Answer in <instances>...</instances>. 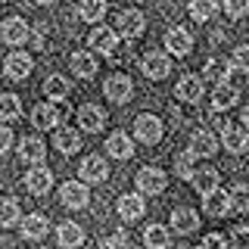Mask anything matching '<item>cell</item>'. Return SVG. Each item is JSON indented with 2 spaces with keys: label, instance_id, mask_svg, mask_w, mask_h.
<instances>
[{
  "label": "cell",
  "instance_id": "cell-46",
  "mask_svg": "<svg viewBox=\"0 0 249 249\" xmlns=\"http://www.w3.org/2000/svg\"><path fill=\"white\" fill-rule=\"evenodd\" d=\"M0 3H6V0H0Z\"/></svg>",
  "mask_w": 249,
  "mask_h": 249
},
{
  "label": "cell",
  "instance_id": "cell-20",
  "mask_svg": "<svg viewBox=\"0 0 249 249\" xmlns=\"http://www.w3.org/2000/svg\"><path fill=\"white\" fill-rule=\"evenodd\" d=\"M56 240H59L62 249H78V246L84 243V228H81V224H75V221H62L59 231H56Z\"/></svg>",
  "mask_w": 249,
  "mask_h": 249
},
{
  "label": "cell",
  "instance_id": "cell-21",
  "mask_svg": "<svg viewBox=\"0 0 249 249\" xmlns=\"http://www.w3.org/2000/svg\"><path fill=\"white\" fill-rule=\"evenodd\" d=\"M106 153L112 156V159H131V156H134V143H131V137L124 134V131H115V134H109V140H106Z\"/></svg>",
  "mask_w": 249,
  "mask_h": 249
},
{
  "label": "cell",
  "instance_id": "cell-23",
  "mask_svg": "<svg viewBox=\"0 0 249 249\" xmlns=\"http://www.w3.org/2000/svg\"><path fill=\"white\" fill-rule=\"evenodd\" d=\"M190 153L193 156H215L218 153V137L212 131H196L190 137Z\"/></svg>",
  "mask_w": 249,
  "mask_h": 249
},
{
  "label": "cell",
  "instance_id": "cell-24",
  "mask_svg": "<svg viewBox=\"0 0 249 249\" xmlns=\"http://www.w3.org/2000/svg\"><path fill=\"white\" fill-rule=\"evenodd\" d=\"M218 184H221V175H218L215 168H199L196 178H193V187H196V193H199L202 199H206L209 193H215Z\"/></svg>",
  "mask_w": 249,
  "mask_h": 249
},
{
  "label": "cell",
  "instance_id": "cell-11",
  "mask_svg": "<svg viewBox=\"0 0 249 249\" xmlns=\"http://www.w3.org/2000/svg\"><path fill=\"white\" fill-rule=\"evenodd\" d=\"M221 143L231 153H246L249 150V128L240 124H221Z\"/></svg>",
  "mask_w": 249,
  "mask_h": 249
},
{
  "label": "cell",
  "instance_id": "cell-10",
  "mask_svg": "<svg viewBox=\"0 0 249 249\" xmlns=\"http://www.w3.org/2000/svg\"><path fill=\"white\" fill-rule=\"evenodd\" d=\"M19 159L25 162V165H44V159H47V143L41 137H22V143H19Z\"/></svg>",
  "mask_w": 249,
  "mask_h": 249
},
{
  "label": "cell",
  "instance_id": "cell-38",
  "mask_svg": "<svg viewBox=\"0 0 249 249\" xmlns=\"http://www.w3.org/2000/svg\"><path fill=\"white\" fill-rule=\"evenodd\" d=\"M100 249H131V240H128L124 231H115V233H109V237L100 240Z\"/></svg>",
  "mask_w": 249,
  "mask_h": 249
},
{
  "label": "cell",
  "instance_id": "cell-2",
  "mask_svg": "<svg viewBox=\"0 0 249 249\" xmlns=\"http://www.w3.org/2000/svg\"><path fill=\"white\" fill-rule=\"evenodd\" d=\"M168 187V178H165V171L162 168H140L137 171V190H140V196H156V193H162Z\"/></svg>",
  "mask_w": 249,
  "mask_h": 249
},
{
  "label": "cell",
  "instance_id": "cell-16",
  "mask_svg": "<svg viewBox=\"0 0 249 249\" xmlns=\"http://www.w3.org/2000/svg\"><path fill=\"white\" fill-rule=\"evenodd\" d=\"M115 25H119V35L131 41V37L143 35V25H146V19H143V13H140V10H124V13H119Z\"/></svg>",
  "mask_w": 249,
  "mask_h": 249
},
{
  "label": "cell",
  "instance_id": "cell-18",
  "mask_svg": "<svg viewBox=\"0 0 249 249\" xmlns=\"http://www.w3.org/2000/svg\"><path fill=\"white\" fill-rule=\"evenodd\" d=\"M175 97L184 103H199L202 100V78L199 75H184L175 88Z\"/></svg>",
  "mask_w": 249,
  "mask_h": 249
},
{
  "label": "cell",
  "instance_id": "cell-33",
  "mask_svg": "<svg viewBox=\"0 0 249 249\" xmlns=\"http://www.w3.org/2000/svg\"><path fill=\"white\" fill-rule=\"evenodd\" d=\"M78 16H81L84 22H93V25H97V22L106 16V0H81Z\"/></svg>",
  "mask_w": 249,
  "mask_h": 249
},
{
  "label": "cell",
  "instance_id": "cell-43",
  "mask_svg": "<svg viewBox=\"0 0 249 249\" xmlns=\"http://www.w3.org/2000/svg\"><path fill=\"white\" fill-rule=\"evenodd\" d=\"M10 143H13V131H10V124H0V156L10 150Z\"/></svg>",
  "mask_w": 249,
  "mask_h": 249
},
{
  "label": "cell",
  "instance_id": "cell-25",
  "mask_svg": "<svg viewBox=\"0 0 249 249\" xmlns=\"http://www.w3.org/2000/svg\"><path fill=\"white\" fill-rule=\"evenodd\" d=\"M72 72L78 78H93V75H97V56H93L90 50L72 53Z\"/></svg>",
  "mask_w": 249,
  "mask_h": 249
},
{
  "label": "cell",
  "instance_id": "cell-36",
  "mask_svg": "<svg viewBox=\"0 0 249 249\" xmlns=\"http://www.w3.org/2000/svg\"><path fill=\"white\" fill-rule=\"evenodd\" d=\"M231 209L233 212H249V187L246 184H237L231 190Z\"/></svg>",
  "mask_w": 249,
  "mask_h": 249
},
{
  "label": "cell",
  "instance_id": "cell-3",
  "mask_svg": "<svg viewBox=\"0 0 249 249\" xmlns=\"http://www.w3.org/2000/svg\"><path fill=\"white\" fill-rule=\"evenodd\" d=\"M28 37H31V25H25V19L10 16V19L0 22V41H3V44L19 47V44H25Z\"/></svg>",
  "mask_w": 249,
  "mask_h": 249
},
{
  "label": "cell",
  "instance_id": "cell-22",
  "mask_svg": "<svg viewBox=\"0 0 249 249\" xmlns=\"http://www.w3.org/2000/svg\"><path fill=\"white\" fill-rule=\"evenodd\" d=\"M202 209H206L209 218H224L231 212V193H224V190L209 193V196L202 199Z\"/></svg>",
  "mask_w": 249,
  "mask_h": 249
},
{
  "label": "cell",
  "instance_id": "cell-6",
  "mask_svg": "<svg viewBox=\"0 0 249 249\" xmlns=\"http://www.w3.org/2000/svg\"><path fill=\"white\" fill-rule=\"evenodd\" d=\"M59 199H62V206H69V209H84L90 202V190H88L84 181H66L59 187Z\"/></svg>",
  "mask_w": 249,
  "mask_h": 249
},
{
  "label": "cell",
  "instance_id": "cell-39",
  "mask_svg": "<svg viewBox=\"0 0 249 249\" xmlns=\"http://www.w3.org/2000/svg\"><path fill=\"white\" fill-rule=\"evenodd\" d=\"M231 72V62H224V59H209L206 62V78H212V81L221 84V78Z\"/></svg>",
  "mask_w": 249,
  "mask_h": 249
},
{
  "label": "cell",
  "instance_id": "cell-14",
  "mask_svg": "<svg viewBox=\"0 0 249 249\" xmlns=\"http://www.w3.org/2000/svg\"><path fill=\"white\" fill-rule=\"evenodd\" d=\"M165 50H168V53H175V56H187V53L193 50V37H190V31L181 28V25L168 28V31H165Z\"/></svg>",
  "mask_w": 249,
  "mask_h": 249
},
{
  "label": "cell",
  "instance_id": "cell-41",
  "mask_svg": "<svg viewBox=\"0 0 249 249\" xmlns=\"http://www.w3.org/2000/svg\"><path fill=\"white\" fill-rule=\"evenodd\" d=\"M224 13L231 19H240V16L249 13V0H224Z\"/></svg>",
  "mask_w": 249,
  "mask_h": 249
},
{
  "label": "cell",
  "instance_id": "cell-19",
  "mask_svg": "<svg viewBox=\"0 0 249 249\" xmlns=\"http://www.w3.org/2000/svg\"><path fill=\"white\" fill-rule=\"evenodd\" d=\"M237 100H240V90L233 88L231 81H221V84L212 90V109H215V112H224V109L237 106Z\"/></svg>",
  "mask_w": 249,
  "mask_h": 249
},
{
  "label": "cell",
  "instance_id": "cell-30",
  "mask_svg": "<svg viewBox=\"0 0 249 249\" xmlns=\"http://www.w3.org/2000/svg\"><path fill=\"white\" fill-rule=\"evenodd\" d=\"M218 16V0H190V19L193 22H212Z\"/></svg>",
  "mask_w": 249,
  "mask_h": 249
},
{
  "label": "cell",
  "instance_id": "cell-37",
  "mask_svg": "<svg viewBox=\"0 0 249 249\" xmlns=\"http://www.w3.org/2000/svg\"><path fill=\"white\" fill-rule=\"evenodd\" d=\"M231 69L233 72H246L249 75V44H240L231 56Z\"/></svg>",
  "mask_w": 249,
  "mask_h": 249
},
{
  "label": "cell",
  "instance_id": "cell-34",
  "mask_svg": "<svg viewBox=\"0 0 249 249\" xmlns=\"http://www.w3.org/2000/svg\"><path fill=\"white\" fill-rule=\"evenodd\" d=\"M22 115V103L16 93H0V122H13Z\"/></svg>",
  "mask_w": 249,
  "mask_h": 249
},
{
  "label": "cell",
  "instance_id": "cell-42",
  "mask_svg": "<svg viewBox=\"0 0 249 249\" xmlns=\"http://www.w3.org/2000/svg\"><path fill=\"white\" fill-rule=\"evenodd\" d=\"M231 249H249V228H233L231 231Z\"/></svg>",
  "mask_w": 249,
  "mask_h": 249
},
{
  "label": "cell",
  "instance_id": "cell-26",
  "mask_svg": "<svg viewBox=\"0 0 249 249\" xmlns=\"http://www.w3.org/2000/svg\"><path fill=\"white\" fill-rule=\"evenodd\" d=\"M171 224H175L178 233H193V231H196V224H199V215L193 212V209L181 206V209H175V212H171Z\"/></svg>",
  "mask_w": 249,
  "mask_h": 249
},
{
  "label": "cell",
  "instance_id": "cell-8",
  "mask_svg": "<svg viewBox=\"0 0 249 249\" xmlns=\"http://www.w3.org/2000/svg\"><path fill=\"white\" fill-rule=\"evenodd\" d=\"M78 124H81V131H88V134H97V131L106 128V112L97 103H84L78 109Z\"/></svg>",
  "mask_w": 249,
  "mask_h": 249
},
{
  "label": "cell",
  "instance_id": "cell-27",
  "mask_svg": "<svg viewBox=\"0 0 249 249\" xmlns=\"http://www.w3.org/2000/svg\"><path fill=\"white\" fill-rule=\"evenodd\" d=\"M47 231H50V224H47V218L41 212H31L22 221V237H28V240H41Z\"/></svg>",
  "mask_w": 249,
  "mask_h": 249
},
{
  "label": "cell",
  "instance_id": "cell-13",
  "mask_svg": "<svg viewBox=\"0 0 249 249\" xmlns=\"http://www.w3.org/2000/svg\"><path fill=\"white\" fill-rule=\"evenodd\" d=\"M140 69H143V75L150 78V81H162L168 72H171V59L165 56V53H146L143 62H140Z\"/></svg>",
  "mask_w": 249,
  "mask_h": 249
},
{
  "label": "cell",
  "instance_id": "cell-15",
  "mask_svg": "<svg viewBox=\"0 0 249 249\" xmlns=\"http://www.w3.org/2000/svg\"><path fill=\"white\" fill-rule=\"evenodd\" d=\"M31 69H35V59H31L28 53H22V50L10 53V56H6V62H3V72L10 75L13 81H22V78H28Z\"/></svg>",
  "mask_w": 249,
  "mask_h": 249
},
{
  "label": "cell",
  "instance_id": "cell-32",
  "mask_svg": "<svg viewBox=\"0 0 249 249\" xmlns=\"http://www.w3.org/2000/svg\"><path fill=\"white\" fill-rule=\"evenodd\" d=\"M69 90H72V84H69V78H62V75H50V78L44 81L47 100H66Z\"/></svg>",
  "mask_w": 249,
  "mask_h": 249
},
{
  "label": "cell",
  "instance_id": "cell-29",
  "mask_svg": "<svg viewBox=\"0 0 249 249\" xmlns=\"http://www.w3.org/2000/svg\"><path fill=\"white\" fill-rule=\"evenodd\" d=\"M143 243H146V249H168L171 233H168V228H162V224H150V228L143 231Z\"/></svg>",
  "mask_w": 249,
  "mask_h": 249
},
{
  "label": "cell",
  "instance_id": "cell-12",
  "mask_svg": "<svg viewBox=\"0 0 249 249\" xmlns=\"http://www.w3.org/2000/svg\"><path fill=\"white\" fill-rule=\"evenodd\" d=\"M25 187H28V193H35V196H47L50 187H53V171L47 165H37V168L25 171Z\"/></svg>",
  "mask_w": 249,
  "mask_h": 249
},
{
  "label": "cell",
  "instance_id": "cell-35",
  "mask_svg": "<svg viewBox=\"0 0 249 249\" xmlns=\"http://www.w3.org/2000/svg\"><path fill=\"white\" fill-rule=\"evenodd\" d=\"M19 202H16V199H10V196H6V199H0V228H13V224L16 221H19Z\"/></svg>",
  "mask_w": 249,
  "mask_h": 249
},
{
  "label": "cell",
  "instance_id": "cell-44",
  "mask_svg": "<svg viewBox=\"0 0 249 249\" xmlns=\"http://www.w3.org/2000/svg\"><path fill=\"white\" fill-rule=\"evenodd\" d=\"M243 124H246V128H249V106L243 109Z\"/></svg>",
  "mask_w": 249,
  "mask_h": 249
},
{
  "label": "cell",
  "instance_id": "cell-31",
  "mask_svg": "<svg viewBox=\"0 0 249 249\" xmlns=\"http://www.w3.org/2000/svg\"><path fill=\"white\" fill-rule=\"evenodd\" d=\"M175 175L181 178V181H193V178H196V156H193L190 150L175 156Z\"/></svg>",
  "mask_w": 249,
  "mask_h": 249
},
{
  "label": "cell",
  "instance_id": "cell-4",
  "mask_svg": "<svg viewBox=\"0 0 249 249\" xmlns=\"http://www.w3.org/2000/svg\"><path fill=\"white\" fill-rule=\"evenodd\" d=\"M162 131H165V128H162L159 115L143 112V115H137V119H134V134H137V140H143V143H159Z\"/></svg>",
  "mask_w": 249,
  "mask_h": 249
},
{
  "label": "cell",
  "instance_id": "cell-1",
  "mask_svg": "<svg viewBox=\"0 0 249 249\" xmlns=\"http://www.w3.org/2000/svg\"><path fill=\"white\" fill-rule=\"evenodd\" d=\"M69 115H72V106H69L66 100H47V103L35 106V112H31V124L41 128V131H50V128L59 131V124H66Z\"/></svg>",
  "mask_w": 249,
  "mask_h": 249
},
{
  "label": "cell",
  "instance_id": "cell-17",
  "mask_svg": "<svg viewBox=\"0 0 249 249\" xmlns=\"http://www.w3.org/2000/svg\"><path fill=\"white\" fill-rule=\"evenodd\" d=\"M115 209H119V215L124 221H137V218H143V212H146V202H143L140 193H122Z\"/></svg>",
  "mask_w": 249,
  "mask_h": 249
},
{
  "label": "cell",
  "instance_id": "cell-5",
  "mask_svg": "<svg viewBox=\"0 0 249 249\" xmlns=\"http://www.w3.org/2000/svg\"><path fill=\"white\" fill-rule=\"evenodd\" d=\"M103 93H106V100H112V103H128L131 93H134V84H131V78H128V75L115 72V75H109V78H106Z\"/></svg>",
  "mask_w": 249,
  "mask_h": 249
},
{
  "label": "cell",
  "instance_id": "cell-7",
  "mask_svg": "<svg viewBox=\"0 0 249 249\" xmlns=\"http://www.w3.org/2000/svg\"><path fill=\"white\" fill-rule=\"evenodd\" d=\"M88 44H90V50H100L103 56H112L115 47H119V31H112V28H106V25H97V28L90 31Z\"/></svg>",
  "mask_w": 249,
  "mask_h": 249
},
{
  "label": "cell",
  "instance_id": "cell-9",
  "mask_svg": "<svg viewBox=\"0 0 249 249\" xmlns=\"http://www.w3.org/2000/svg\"><path fill=\"white\" fill-rule=\"evenodd\" d=\"M78 175H81L84 184H103L109 178V165H106L103 156H88L81 162V168H78Z\"/></svg>",
  "mask_w": 249,
  "mask_h": 249
},
{
  "label": "cell",
  "instance_id": "cell-40",
  "mask_svg": "<svg viewBox=\"0 0 249 249\" xmlns=\"http://www.w3.org/2000/svg\"><path fill=\"white\" fill-rule=\"evenodd\" d=\"M199 249H231V243H228L224 233H206L202 243H199Z\"/></svg>",
  "mask_w": 249,
  "mask_h": 249
},
{
  "label": "cell",
  "instance_id": "cell-28",
  "mask_svg": "<svg viewBox=\"0 0 249 249\" xmlns=\"http://www.w3.org/2000/svg\"><path fill=\"white\" fill-rule=\"evenodd\" d=\"M56 150H59L62 156L78 153V150H81V134H78L75 128H59V131H56Z\"/></svg>",
  "mask_w": 249,
  "mask_h": 249
},
{
  "label": "cell",
  "instance_id": "cell-45",
  "mask_svg": "<svg viewBox=\"0 0 249 249\" xmlns=\"http://www.w3.org/2000/svg\"><path fill=\"white\" fill-rule=\"evenodd\" d=\"M35 3H41V6H47V3H56V0H35Z\"/></svg>",
  "mask_w": 249,
  "mask_h": 249
}]
</instances>
